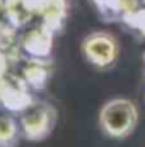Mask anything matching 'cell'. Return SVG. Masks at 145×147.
<instances>
[{
	"instance_id": "1",
	"label": "cell",
	"mask_w": 145,
	"mask_h": 147,
	"mask_svg": "<svg viewBox=\"0 0 145 147\" xmlns=\"http://www.w3.org/2000/svg\"><path fill=\"white\" fill-rule=\"evenodd\" d=\"M138 121V110L133 101L125 98H116L108 101L99 113L101 128L109 137H126L133 132Z\"/></svg>"
},
{
	"instance_id": "2",
	"label": "cell",
	"mask_w": 145,
	"mask_h": 147,
	"mask_svg": "<svg viewBox=\"0 0 145 147\" xmlns=\"http://www.w3.org/2000/svg\"><path fill=\"white\" fill-rule=\"evenodd\" d=\"M56 120V111L50 103L34 101L21 113V134L29 140H41L50 135Z\"/></svg>"
},
{
	"instance_id": "3",
	"label": "cell",
	"mask_w": 145,
	"mask_h": 147,
	"mask_svg": "<svg viewBox=\"0 0 145 147\" xmlns=\"http://www.w3.org/2000/svg\"><path fill=\"white\" fill-rule=\"evenodd\" d=\"M82 53L89 63L104 69L118 58V43L109 33L96 31L82 41Z\"/></svg>"
},
{
	"instance_id": "4",
	"label": "cell",
	"mask_w": 145,
	"mask_h": 147,
	"mask_svg": "<svg viewBox=\"0 0 145 147\" xmlns=\"http://www.w3.org/2000/svg\"><path fill=\"white\" fill-rule=\"evenodd\" d=\"M0 103L7 110L21 111V113L34 103L31 87L26 84L22 75L5 72L0 77Z\"/></svg>"
},
{
	"instance_id": "5",
	"label": "cell",
	"mask_w": 145,
	"mask_h": 147,
	"mask_svg": "<svg viewBox=\"0 0 145 147\" xmlns=\"http://www.w3.org/2000/svg\"><path fill=\"white\" fill-rule=\"evenodd\" d=\"M46 0H5L3 14L12 28H24L36 16H41Z\"/></svg>"
},
{
	"instance_id": "6",
	"label": "cell",
	"mask_w": 145,
	"mask_h": 147,
	"mask_svg": "<svg viewBox=\"0 0 145 147\" xmlns=\"http://www.w3.org/2000/svg\"><path fill=\"white\" fill-rule=\"evenodd\" d=\"M53 31H50L46 26H38L31 29L26 36L21 39V48L31 55V58H46L51 53L53 48Z\"/></svg>"
},
{
	"instance_id": "7",
	"label": "cell",
	"mask_w": 145,
	"mask_h": 147,
	"mask_svg": "<svg viewBox=\"0 0 145 147\" xmlns=\"http://www.w3.org/2000/svg\"><path fill=\"white\" fill-rule=\"evenodd\" d=\"M67 16H68L67 0H46L39 17L43 19V22H41L43 26H46L50 31L56 33L63 28Z\"/></svg>"
},
{
	"instance_id": "8",
	"label": "cell",
	"mask_w": 145,
	"mask_h": 147,
	"mask_svg": "<svg viewBox=\"0 0 145 147\" xmlns=\"http://www.w3.org/2000/svg\"><path fill=\"white\" fill-rule=\"evenodd\" d=\"M96 7V10L99 12V16L104 21H116L121 19L132 12L133 9H137L135 0H91Z\"/></svg>"
},
{
	"instance_id": "9",
	"label": "cell",
	"mask_w": 145,
	"mask_h": 147,
	"mask_svg": "<svg viewBox=\"0 0 145 147\" xmlns=\"http://www.w3.org/2000/svg\"><path fill=\"white\" fill-rule=\"evenodd\" d=\"M22 79L31 89H43L50 79V65L43 58H31L24 69H22Z\"/></svg>"
},
{
	"instance_id": "10",
	"label": "cell",
	"mask_w": 145,
	"mask_h": 147,
	"mask_svg": "<svg viewBox=\"0 0 145 147\" xmlns=\"http://www.w3.org/2000/svg\"><path fill=\"white\" fill-rule=\"evenodd\" d=\"M21 135V125L12 116H0V147H14Z\"/></svg>"
},
{
	"instance_id": "11",
	"label": "cell",
	"mask_w": 145,
	"mask_h": 147,
	"mask_svg": "<svg viewBox=\"0 0 145 147\" xmlns=\"http://www.w3.org/2000/svg\"><path fill=\"white\" fill-rule=\"evenodd\" d=\"M123 22H125L128 28L138 31L142 36H145V9H138V7L133 9L132 12H128V14L123 17Z\"/></svg>"
},
{
	"instance_id": "12",
	"label": "cell",
	"mask_w": 145,
	"mask_h": 147,
	"mask_svg": "<svg viewBox=\"0 0 145 147\" xmlns=\"http://www.w3.org/2000/svg\"><path fill=\"white\" fill-rule=\"evenodd\" d=\"M3 3H5V0H0V12H3Z\"/></svg>"
}]
</instances>
